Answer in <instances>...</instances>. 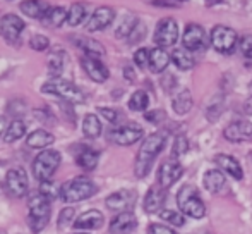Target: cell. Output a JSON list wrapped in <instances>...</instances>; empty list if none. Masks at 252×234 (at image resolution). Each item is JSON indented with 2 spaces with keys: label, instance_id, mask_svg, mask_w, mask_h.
<instances>
[{
  "label": "cell",
  "instance_id": "6da1fadb",
  "mask_svg": "<svg viewBox=\"0 0 252 234\" xmlns=\"http://www.w3.org/2000/svg\"><path fill=\"white\" fill-rule=\"evenodd\" d=\"M166 143V133L165 131H159V133H153L146 140L143 141L139 152H137L136 157V164H134V172H136V177L143 179L150 174L153 162L155 158L159 155V152L163 150Z\"/></svg>",
  "mask_w": 252,
  "mask_h": 234
},
{
  "label": "cell",
  "instance_id": "60d3db41",
  "mask_svg": "<svg viewBox=\"0 0 252 234\" xmlns=\"http://www.w3.org/2000/svg\"><path fill=\"white\" fill-rule=\"evenodd\" d=\"M134 62L137 67L144 69V67L150 66V50L148 48H139V50L134 54Z\"/></svg>",
  "mask_w": 252,
  "mask_h": 234
},
{
  "label": "cell",
  "instance_id": "52a82bcc",
  "mask_svg": "<svg viewBox=\"0 0 252 234\" xmlns=\"http://www.w3.org/2000/svg\"><path fill=\"white\" fill-rule=\"evenodd\" d=\"M237 43H239V37L237 33L228 26H218L213 28L211 31V45L220 52V54H232L237 48Z\"/></svg>",
  "mask_w": 252,
  "mask_h": 234
},
{
  "label": "cell",
  "instance_id": "8fae6325",
  "mask_svg": "<svg viewBox=\"0 0 252 234\" xmlns=\"http://www.w3.org/2000/svg\"><path fill=\"white\" fill-rule=\"evenodd\" d=\"M182 41H184V48H187L189 52H197L206 48V45H208V35H206L204 28L201 24L190 23L187 24L186 31H184Z\"/></svg>",
  "mask_w": 252,
  "mask_h": 234
},
{
  "label": "cell",
  "instance_id": "cb8c5ba5",
  "mask_svg": "<svg viewBox=\"0 0 252 234\" xmlns=\"http://www.w3.org/2000/svg\"><path fill=\"white\" fill-rule=\"evenodd\" d=\"M98 160H100V152L93 150L90 147H79V152L76 155V164L84 171H93L96 169Z\"/></svg>",
  "mask_w": 252,
  "mask_h": 234
},
{
  "label": "cell",
  "instance_id": "bcb514c9",
  "mask_svg": "<svg viewBox=\"0 0 252 234\" xmlns=\"http://www.w3.org/2000/svg\"><path fill=\"white\" fill-rule=\"evenodd\" d=\"M240 50L246 57L252 59V35H247L242 41H240Z\"/></svg>",
  "mask_w": 252,
  "mask_h": 234
},
{
  "label": "cell",
  "instance_id": "74e56055",
  "mask_svg": "<svg viewBox=\"0 0 252 234\" xmlns=\"http://www.w3.org/2000/svg\"><path fill=\"white\" fill-rule=\"evenodd\" d=\"M30 47L36 52H43L50 47V40H48L45 35H33L30 38Z\"/></svg>",
  "mask_w": 252,
  "mask_h": 234
},
{
  "label": "cell",
  "instance_id": "7c38bea8",
  "mask_svg": "<svg viewBox=\"0 0 252 234\" xmlns=\"http://www.w3.org/2000/svg\"><path fill=\"white\" fill-rule=\"evenodd\" d=\"M28 176L23 169H10L5 176V190L12 198H23L28 193Z\"/></svg>",
  "mask_w": 252,
  "mask_h": 234
},
{
  "label": "cell",
  "instance_id": "ffe728a7",
  "mask_svg": "<svg viewBox=\"0 0 252 234\" xmlns=\"http://www.w3.org/2000/svg\"><path fill=\"white\" fill-rule=\"evenodd\" d=\"M19 9L24 12V16L31 17V19L43 21L50 10V5L45 0H24V2H21Z\"/></svg>",
  "mask_w": 252,
  "mask_h": 234
},
{
  "label": "cell",
  "instance_id": "7402d4cb",
  "mask_svg": "<svg viewBox=\"0 0 252 234\" xmlns=\"http://www.w3.org/2000/svg\"><path fill=\"white\" fill-rule=\"evenodd\" d=\"M72 41L77 48L84 52V55H90V57H103L106 54V50L103 48V45L100 41L93 40V38L88 37H72Z\"/></svg>",
  "mask_w": 252,
  "mask_h": 234
},
{
  "label": "cell",
  "instance_id": "816d5d0a",
  "mask_svg": "<svg viewBox=\"0 0 252 234\" xmlns=\"http://www.w3.org/2000/svg\"><path fill=\"white\" fill-rule=\"evenodd\" d=\"M124 74H126V78L129 81L134 79V74H132V69H130V67H126V69H124Z\"/></svg>",
  "mask_w": 252,
  "mask_h": 234
},
{
  "label": "cell",
  "instance_id": "681fc988",
  "mask_svg": "<svg viewBox=\"0 0 252 234\" xmlns=\"http://www.w3.org/2000/svg\"><path fill=\"white\" fill-rule=\"evenodd\" d=\"M163 119H165V112L163 111L146 112V120H150V122H161Z\"/></svg>",
  "mask_w": 252,
  "mask_h": 234
},
{
  "label": "cell",
  "instance_id": "7a4b0ae2",
  "mask_svg": "<svg viewBox=\"0 0 252 234\" xmlns=\"http://www.w3.org/2000/svg\"><path fill=\"white\" fill-rule=\"evenodd\" d=\"M98 188L88 177H74V179L67 181L60 190V196L65 203H76V201H83L96 195Z\"/></svg>",
  "mask_w": 252,
  "mask_h": 234
},
{
  "label": "cell",
  "instance_id": "f35d334b",
  "mask_svg": "<svg viewBox=\"0 0 252 234\" xmlns=\"http://www.w3.org/2000/svg\"><path fill=\"white\" fill-rule=\"evenodd\" d=\"M159 215H161L163 221H166L168 224L177 226V228L184 226V222H186V219L182 217V214H179V212H173V210H163Z\"/></svg>",
  "mask_w": 252,
  "mask_h": 234
},
{
  "label": "cell",
  "instance_id": "30bf717a",
  "mask_svg": "<svg viewBox=\"0 0 252 234\" xmlns=\"http://www.w3.org/2000/svg\"><path fill=\"white\" fill-rule=\"evenodd\" d=\"M24 21L21 19L16 14H5V16L0 19V33L5 38V41L9 45H17L21 41V35H23Z\"/></svg>",
  "mask_w": 252,
  "mask_h": 234
},
{
  "label": "cell",
  "instance_id": "484cf974",
  "mask_svg": "<svg viewBox=\"0 0 252 234\" xmlns=\"http://www.w3.org/2000/svg\"><path fill=\"white\" fill-rule=\"evenodd\" d=\"M170 60H172V55H168V52L165 48L156 47L150 50V69L153 73H163L168 67Z\"/></svg>",
  "mask_w": 252,
  "mask_h": 234
},
{
  "label": "cell",
  "instance_id": "5b68a950",
  "mask_svg": "<svg viewBox=\"0 0 252 234\" xmlns=\"http://www.w3.org/2000/svg\"><path fill=\"white\" fill-rule=\"evenodd\" d=\"M60 154L57 150H43L41 154L36 155L33 162V174L40 183L45 181H52V176L55 174V171L60 165Z\"/></svg>",
  "mask_w": 252,
  "mask_h": 234
},
{
  "label": "cell",
  "instance_id": "2e32d148",
  "mask_svg": "<svg viewBox=\"0 0 252 234\" xmlns=\"http://www.w3.org/2000/svg\"><path fill=\"white\" fill-rule=\"evenodd\" d=\"M223 136L228 141L239 143V141L252 140V124L249 120H233L223 131Z\"/></svg>",
  "mask_w": 252,
  "mask_h": 234
},
{
  "label": "cell",
  "instance_id": "5bb4252c",
  "mask_svg": "<svg viewBox=\"0 0 252 234\" xmlns=\"http://www.w3.org/2000/svg\"><path fill=\"white\" fill-rule=\"evenodd\" d=\"M182 172H184L182 165H180L175 158L165 160L158 169V184L163 190H168L170 186H173V184L182 177Z\"/></svg>",
  "mask_w": 252,
  "mask_h": 234
},
{
  "label": "cell",
  "instance_id": "7bdbcfd3",
  "mask_svg": "<svg viewBox=\"0 0 252 234\" xmlns=\"http://www.w3.org/2000/svg\"><path fill=\"white\" fill-rule=\"evenodd\" d=\"M9 112L12 116H16V117H19V116H23L24 112H26V102H23V100H19V98H16V100H12L9 104Z\"/></svg>",
  "mask_w": 252,
  "mask_h": 234
},
{
  "label": "cell",
  "instance_id": "c3c4849f",
  "mask_svg": "<svg viewBox=\"0 0 252 234\" xmlns=\"http://www.w3.org/2000/svg\"><path fill=\"white\" fill-rule=\"evenodd\" d=\"M184 0H153V5L158 7H180Z\"/></svg>",
  "mask_w": 252,
  "mask_h": 234
},
{
  "label": "cell",
  "instance_id": "4fadbf2b",
  "mask_svg": "<svg viewBox=\"0 0 252 234\" xmlns=\"http://www.w3.org/2000/svg\"><path fill=\"white\" fill-rule=\"evenodd\" d=\"M136 200H137V193L134 190H120L110 195L105 200V203L110 210L130 212L134 205H136Z\"/></svg>",
  "mask_w": 252,
  "mask_h": 234
},
{
  "label": "cell",
  "instance_id": "f1b7e54d",
  "mask_svg": "<svg viewBox=\"0 0 252 234\" xmlns=\"http://www.w3.org/2000/svg\"><path fill=\"white\" fill-rule=\"evenodd\" d=\"M67 16H69V10H65L63 7H60V5L50 7V10H48L43 23L50 28H60L67 21Z\"/></svg>",
  "mask_w": 252,
  "mask_h": 234
},
{
  "label": "cell",
  "instance_id": "836d02e7",
  "mask_svg": "<svg viewBox=\"0 0 252 234\" xmlns=\"http://www.w3.org/2000/svg\"><path fill=\"white\" fill-rule=\"evenodd\" d=\"M148 105H150V97H148V93L144 90H137L132 93V97H130L129 100V109L134 112H143L148 109Z\"/></svg>",
  "mask_w": 252,
  "mask_h": 234
},
{
  "label": "cell",
  "instance_id": "e575fe53",
  "mask_svg": "<svg viewBox=\"0 0 252 234\" xmlns=\"http://www.w3.org/2000/svg\"><path fill=\"white\" fill-rule=\"evenodd\" d=\"M137 24H139V19H137L136 16H126L115 31L117 38H129L130 33H132L134 28H136Z\"/></svg>",
  "mask_w": 252,
  "mask_h": 234
},
{
  "label": "cell",
  "instance_id": "d6a6232c",
  "mask_svg": "<svg viewBox=\"0 0 252 234\" xmlns=\"http://www.w3.org/2000/svg\"><path fill=\"white\" fill-rule=\"evenodd\" d=\"M83 133H84V136L91 138V140H94V138H98L101 134V122L94 114H88L84 117Z\"/></svg>",
  "mask_w": 252,
  "mask_h": 234
},
{
  "label": "cell",
  "instance_id": "277c9868",
  "mask_svg": "<svg viewBox=\"0 0 252 234\" xmlns=\"http://www.w3.org/2000/svg\"><path fill=\"white\" fill-rule=\"evenodd\" d=\"M177 203L184 215L192 219H202L206 214L204 201H202L199 191L190 184H186L177 195Z\"/></svg>",
  "mask_w": 252,
  "mask_h": 234
},
{
  "label": "cell",
  "instance_id": "b9f144b4",
  "mask_svg": "<svg viewBox=\"0 0 252 234\" xmlns=\"http://www.w3.org/2000/svg\"><path fill=\"white\" fill-rule=\"evenodd\" d=\"M74 214H76V212H74V208H70V207L63 208V210L60 212V215H59V222H57V228H59V229L67 228V226L70 224V221H72Z\"/></svg>",
  "mask_w": 252,
  "mask_h": 234
},
{
  "label": "cell",
  "instance_id": "8992f818",
  "mask_svg": "<svg viewBox=\"0 0 252 234\" xmlns=\"http://www.w3.org/2000/svg\"><path fill=\"white\" fill-rule=\"evenodd\" d=\"M41 91L43 93H50V95H57V97L63 98L69 104H84V93L76 86L74 83L65 79H52L47 81V83L41 86Z\"/></svg>",
  "mask_w": 252,
  "mask_h": 234
},
{
  "label": "cell",
  "instance_id": "d6986e66",
  "mask_svg": "<svg viewBox=\"0 0 252 234\" xmlns=\"http://www.w3.org/2000/svg\"><path fill=\"white\" fill-rule=\"evenodd\" d=\"M103 226V214L98 210H88L74 221L76 231H91V229H100Z\"/></svg>",
  "mask_w": 252,
  "mask_h": 234
},
{
  "label": "cell",
  "instance_id": "4316f807",
  "mask_svg": "<svg viewBox=\"0 0 252 234\" xmlns=\"http://www.w3.org/2000/svg\"><path fill=\"white\" fill-rule=\"evenodd\" d=\"M53 141H55V138H53L52 133H48L45 129H36L28 136L26 145L30 148H47L50 147Z\"/></svg>",
  "mask_w": 252,
  "mask_h": 234
},
{
  "label": "cell",
  "instance_id": "9a60e30c",
  "mask_svg": "<svg viewBox=\"0 0 252 234\" xmlns=\"http://www.w3.org/2000/svg\"><path fill=\"white\" fill-rule=\"evenodd\" d=\"M113 19H115V10L108 5H101L90 16L86 30L90 31V33L101 31V30H105V28H108L110 24L113 23Z\"/></svg>",
  "mask_w": 252,
  "mask_h": 234
},
{
  "label": "cell",
  "instance_id": "ee69618b",
  "mask_svg": "<svg viewBox=\"0 0 252 234\" xmlns=\"http://www.w3.org/2000/svg\"><path fill=\"white\" fill-rule=\"evenodd\" d=\"M144 33H146V28H144V24H143V23H139L136 28H134V31L130 33V37L127 38V40H129L130 43H137V41H139L141 38L144 37Z\"/></svg>",
  "mask_w": 252,
  "mask_h": 234
},
{
  "label": "cell",
  "instance_id": "f907efd6",
  "mask_svg": "<svg viewBox=\"0 0 252 234\" xmlns=\"http://www.w3.org/2000/svg\"><path fill=\"white\" fill-rule=\"evenodd\" d=\"M220 112H221V107H220V105H213V107H209L208 109V119L216 120L220 116Z\"/></svg>",
  "mask_w": 252,
  "mask_h": 234
},
{
  "label": "cell",
  "instance_id": "d590c367",
  "mask_svg": "<svg viewBox=\"0 0 252 234\" xmlns=\"http://www.w3.org/2000/svg\"><path fill=\"white\" fill-rule=\"evenodd\" d=\"M47 66H48V74H50L53 79H57V78L60 76V73H62V69H63L62 55H60V54H52L50 59H48V62H47Z\"/></svg>",
  "mask_w": 252,
  "mask_h": 234
},
{
  "label": "cell",
  "instance_id": "f546056e",
  "mask_svg": "<svg viewBox=\"0 0 252 234\" xmlns=\"http://www.w3.org/2000/svg\"><path fill=\"white\" fill-rule=\"evenodd\" d=\"M172 60L179 69L182 71H190L196 66V60H194L192 54H190L187 48H179L172 54Z\"/></svg>",
  "mask_w": 252,
  "mask_h": 234
},
{
  "label": "cell",
  "instance_id": "4dcf8cb0",
  "mask_svg": "<svg viewBox=\"0 0 252 234\" xmlns=\"http://www.w3.org/2000/svg\"><path fill=\"white\" fill-rule=\"evenodd\" d=\"M88 16V5L83 2H76L69 7V16H67V23L70 26H79Z\"/></svg>",
  "mask_w": 252,
  "mask_h": 234
},
{
  "label": "cell",
  "instance_id": "1f68e13d",
  "mask_svg": "<svg viewBox=\"0 0 252 234\" xmlns=\"http://www.w3.org/2000/svg\"><path fill=\"white\" fill-rule=\"evenodd\" d=\"M24 134H26V124H24L21 119H14L12 122L7 126L3 140H5V143H14V141L21 140Z\"/></svg>",
  "mask_w": 252,
  "mask_h": 234
},
{
  "label": "cell",
  "instance_id": "ba28073f",
  "mask_svg": "<svg viewBox=\"0 0 252 234\" xmlns=\"http://www.w3.org/2000/svg\"><path fill=\"white\" fill-rule=\"evenodd\" d=\"M179 40V24L173 17H165L156 24L155 30V43L159 48L172 47Z\"/></svg>",
  "mask_w": 252,
  "mask_h": 234
},
{
  "label": "cell",
  "instance_id": "603a6c76",
  "mask_svg": "<svg viewBox=\"0 0 252 234\" xmlns=\"http://www.w3.org/2000/svg\"><path fill=\"white\" fill-rule=\"evenodd\" d=\"M215 162L218 167L223 169V172H226L228 176H232L233 179L240 181L244 177V171L240 167V164L237 162V158L230 157V155H225V154H220L215 157Z\"/></svg>",
  "mask_w": 252,
  "mask_h": 234
},
{
  "label": "cell",
  "instance_id": "f5cc1de1",
  "mask_svg": "<svg viewBox=\"0 0 252 234\" xmlns=\"http://www.w3.org/2000/svg\"><path fill=\"white\" fill-rule=\"evenodd\" d=\"M5 126H7V120H5V117H3V116H0V134H3V129H5Z\"/></svg>",
  "mask_w": 252,
  "mask_h": 234
},
{
  "label": "cell",
  "instance_id": "9c48e42d",
  "mask_svg": "<svg viewBox=\"0 0 252 234\" xmlns=\"http://www.w3.org/2000/svg\"><path fill=\"white\" fill-rule=\"evenodd\" d=\"M144 131L139 124H126V126H119L115 129L110 131L108 138L110 141H113L115 145H120V147H130V145L137 143V141L143 138Z\"/></svg>",
  "mask_w": 252,
  "mask_h": 234
},
{
  "label": "cell",
  "instance_id": "ac0fdd59",
  "mask_svg": "<svg viewBox=\"0 0 252 234\" xmlns=\"http://www.w3.org/2000/svg\"><path fill=\"white\" fill-rule=\"evenodd\" d=\"M136 228H137V219L132 212H120L110 222V233L112 234H130Z\"/></svg>",
  "mask_w": 252,
  "mask_h": 234
},
{
  "label": "cell",
  "instance_id": "3957f363",
  "mask_svg": "<svg viewBox=\"0 0 252 234\" xmlns=\"http://www.w3.org/2000/svg\"><path fill=\"white\" fill-rule=\"evenodd\" d=\"M30 212H28V224H30L33 233H41L47 228L48 221L52 215V201H48L45 196H41L40 193L36 196H33L28 205Z\"/></svg>",
  "mask_w": 252,
  "mask_h": 234
},
{
  "label": "cell",
  "instance_id": "d4e9b609",
  "mask_svg": "<svg viewBox=\"0 0 252 234\" xmlns=\"http://www.w3.org/2000/svg\"><path fill=\"white\" fill-rule=\"evenodd\" d=\"M204 186L209 193L218 195L223 191V188H226V177L218 169H211L204 174Z\"/></svg>",
  "mask_w": 252,
  "mask_h": 234
},
{
  "label": "cell",
  "instance_id": "db71d44e",
  "mask_svg": "<svg viewBox=\"0 0 252 234\" xmlns=\"http://www.w3.org/2000/svg\"><path fill=\"white\" fill-rule=\"evenodd\" d=\"M79 234H84V233H79Z\"/></svg>",
  "mask_w": 252,
  "mask_h": 234
},
{
  "label": "cell",
  "instance_id": "8d00e7d4",
  "mask_svg": "<svg viewBox=\"0 0 252 234\" xmlns=\"http://www.w3.org/2000/svg\"><path fill=\"white\" fill-rule=\"evenodd\" d=\"M187 148H189V141H187V138L184 136V134H179V136L175 138V141H173L172 157H173V158L182 157V155L187 152Z\"/></svg>",
  "mask_w": 252,
  "mask_h": 234
},
{
  "label": "cell",
  "instance_id": "e0dca14e",
  "mask_svg": "<svg viewBox=\"0 0 252 234\" xmlns=\"http://www.w3.org/2000/svg\"><path fill=\"white\" fill-rule=\"evenodd\" d=\"M81 66H83V69L86 71V74L94 81V83H105L110 76L108 67H106L98 57L84 55V57L81 59Z\"/></svg>",
  "mask_w": 252,
  "mask_h": 234
},
{
  "label": "cell",
  "instance_id": "f6af8a7d",
  "mask_svg": "<svg viewBox=\"0 0 252 234\" xmlns=\"http://www.w3.org/2000/svg\"><path fill=\"white\" fill-rule=\"evenodd\" d=\"M98 111H100V114L105 117V119L108 120V122H113V124L119 122L120 114L117 111H113V109H106V107H100Z\"/></svg>",
  "mask_w": 252,
  "mask_h": 234
},
{
  "label": "cell",
  "instance_id": "7dc6e473",
  "mask_svg": "<svg viewBox=\"0 0 252 234\" xmlns=\"http://www.w3.org/2000/svg\"><path fill=\"white\" fill-rule=\"evenodd\" d=\"M150 234H177V233L172 231V229L166 228V226H163V224H151Z\"/></svg>",
  "mask_w": 252,
  "mask_h": 234
},
{
  "label": "cell",
  "instance_id": "44dd1931",
  "mask_svg": "<svg viewBox=\"0 0 252 234\" xmlns=\"http://www.w3.org/2000/svg\"><path fill=\"white\" fill-rule=\"evenodd\" d=\"M165 198H166V191L163 190L159 184L151 186L150 191L146 193V196H144V210H146L148 214L158 212L159 208L163 207V203H165Z\"/></svg>",
  "mask_w": 252,
  "mask_h": 234
},
{
  "label": "cell",
  "instance_id": "ab89813d",
  "mask_svg": "<svg viewBox=\"0 0 252 234\" xmlns=\"http://www.w3.org/2000/svg\"><path fill=\"white\" fill-rule=\"evenodd\" d=\"M40 195L47 198L48 201H53L57 198V195H59V190H55V184L52 181H45L40 186Z\"/></svg>",
  "mask_w": 252,
  "mask_h": 234
},
{
  "label": "cell",
  "instance_id": "83f0119b",
  "mask_svg": "<svg viewBox=\"0 0 252 234\" xmlns=\"http://www.w3.org/2000/svg\"><path fill=\"white\" fill-rule=\"evenodd\" d=\"M173 111L175 114L179 116H186L187 112L192 109V95H190L189 90H182L175 98H173V104H172Z\"/></svg>",
  "mask_w": 252,
  "mask_h": 234
}]
</instances>
